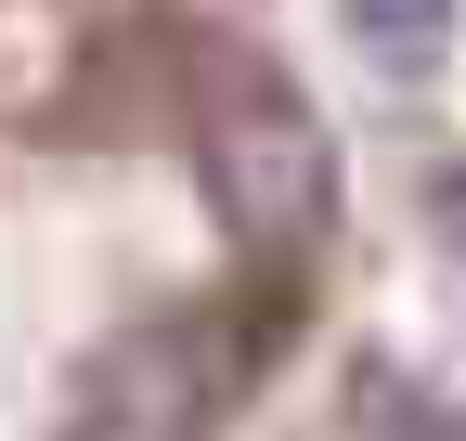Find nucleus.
<instances>
[{
  "mask_svg": "<svg viewBox=\"0 0 466 441\" xmlns=\"http://www.w3.org/2000/svg\"><path fill=\"white\" fill-rule=\"evenodd\" d=\"M208 182H220V208L247 234H311L324 195H337V143H324V118L285 78L247 66V78L208 91Z\"/></svg>",
  "mask_w": 466,
  "mask_h": 441,
  "instance_id": "1",
  "label": "nucleus"
},
{
  "mask_svg": "<svg viewBox=\"0 0 466 441\" xmlns=\"http://www.w3.org/2000/svg\"><path fill=\"white\" fill-rule=\"evenodd\" d=\"M208 415V338L182 324H143V338H116L91 403H78V441H182Z\"/></svg>",
  "mask_w": 466,
  "mask_h": 441,
  "instance_id": "2",
  "label": "nucleus"
},
{
  "mask_svg": "<svg viewBox=\"0 0 466 441\" xmlns=\"http://www.w3.org/2000/svg\"><path fill=\"white\" fill-rule=\"evenodd\" d=\"M337 26H350V52H363V66L428 78L441 52H453V0H337Z\"/></svg>",
  "mask_w": 466,
  "mask_h": 441,
  "instance_id": "3",
  "label": "nucleus"
},
{
  "mask_svg": "<svg viewBox=\"0 0 466 441\" xmlns=\"http://www.w3.org/2000/svg\"><path fill=\"white\" fill-rule=\"evenodd\" d=\"M428 220H441V247H466V169H441V182H428Z\"/></svg>",
  "mask_w": 466,
  "mask_h": 441,
  "instance_id": "4",
  "label": "nucleus"
}]
</instances>
